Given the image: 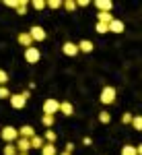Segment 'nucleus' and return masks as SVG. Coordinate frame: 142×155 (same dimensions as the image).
Listing matches in <instances>:
<instances>
[{
	"mask_svg": "<svg viewBox=\"0 0 142 155\" xmlns=\"http://www.w3.org/2000/svg\"><path fill=\"white\" fill-rule=\"evenodd\" d=\"M115 95H118L115 87L107 85V87H103V89H101V95H99V99H101V104H103V106H111V104L115 101Z\"/></svg>",
	"mask_w": 142,
	"mask_h": 155,
	"instance_id": "obj_1",
	"label": "nucleus"
},
{
	"mask_svg": "<svg viewBox=\"0 0 142 155\" xmlns=\"http://www.w3.org/2000/svg\"><path fill=\"white\" fill-rule=\"evenodd\" d=\"M11 106L14 107V110H21V107H25V104H27V99H29V91H23V93H11Z\"/></svg>",
	"mask_w": 142,
	"mask_h": 155,
	"instance_id": "obj_2",
	"label": "nucleus"
},
{
	"mask_svg": "<svg viewBox=\"0 0 142 155\" xmlns=\"http://www.w3.org/2000/svg\"><path fill=\"white\" fill-rule=\"evenodd\" d=\"M0 137H2L6 143H14V141L19 139V130H17L14 126H4V128L0 130Z\"/></svg>",
	"mask_w": 142,
	"mask_h": 155,
	"instance_id": "obj_3",
	"label": "nucleus"
},
{
	"mask_svg": "<svg viewBox=\"0 0 142 155\" xmlns=\"http://www.w3.org/2000/svg\"><path fill=\"white\" fill-rule=\"evenodd\" d=\"M39 58H41V52H39V48H37V46H31V48L25 50V60H27L29 64H37V62H39Z\"/></svg>",
	"mask_w": 142,
	"mask_h": 155,
	"instance_id": "obj_4",
	"label": "nucleus"
},
{
	"mask_svg": "<svg viewBox=\"0 0 142 155\" xmlns=\"http://www.w3.org/2000/svg\"><path fill=\"white\" fill-rule=\"evenodd\" d=\"M58 110H60V101H58V99L49 97V99H46V101H43V114H47V116H54Z\"/></svg>",
	"mask_w": 142,
	"mask_h": 155,
	"instance_id": "obj_5",
	"label": "nucleus"
},
{
	"mask_svg": "<svg viewBox=\"0 0 142 155\" xmlns=\"http://www.w3.org/2000/svg\"><path fill=\"white\" fill-rule=\"evenodd\" d=\"M27 33L31 35V39H33V44H35V41H43V39L47 37V33L43 31V27H39V25H33V27H31V29H29Z\"/></svg>",
	"mask_w": 142,
	"mask_h": 155,
	"instance_id": "obj_6",
	"label": "nucleus"
},
{
	"mask_svg": "<svg viewBox=\"0 0 142 155\" xmlns=\"http://www.w3.org/2000/svg\"><path fill=\"white\" fill-rule=\"evenodd\" d=\"M14 147H17V153H29V151H31L29 139H21V137L14 141Z\"/></svg>",
	"mask_w": 142,
	"mask_h": 155,
	"instance_id": "obj_7",
	"label": "nucleus"
},
{
	"mask_svg": "<svg viewBox=\"0 0 142 155\" xmlns=\"http://www.w3.org/2000/svg\"><path fill=\"white\" fill-rule=\"evenodd\" d=\"M95 6L99 8V12H111L113 2H111V0H97V2H95Z\"/></svg>",
	"mask_w": 142,
	"mask_h": 155,
	"instance_id": "obj_8",
	"label": "nucleus"
},
{
	"mask_svg": "<svg viewBox=\"0 0 142 155\" xmlns=\"http://www.w3.org/2000/svg\"><path fill=\"white\" fill-rule=\"evenodd\" d=\"M17 41H19L21 46H25V50L33 46V39H31V35H29L27 31H23V33H19V37H17Z\"/></svg>",
	"mask_w": 142,
	"mask_h": 155,
	"instance_id": "obj_9",
	"label": "nucleus"
},
{
	"mask_svg": "<svg viewBox=\"0 0 142 155\" xmlns=\"http://www.w3.org/2000/svg\"><path fill=\"white\" fill-rule=\"evenodd\" d=\"M62 52H64L66 56H76V54H78V46L72 44V41H66V44L62 46Z\"/></svg>",
	"mask_w": 142,
	"mask_h": 155,
	"instance_id": "obj_10",
	"label": "nucleus"
},
{
	"mask_svg": "<svg viewBox=\"0 0 142 155\" xmlns=\"http://www.w3.org/2000/svg\"><path fill=\"white\" fill-rule=\"evenodd\" d=\"M107 29H109L111 33H121V31H124V21H119V19H113L111 23L107 25Z\"/></svg>",
	"mask_w": 142,
	"mask_h": 155,
	"instance_id": "obj_11",
	"label": "nucleus"
},
{
	"mask_svg": "<svg viewBox=\"0 0 142 155\" xmlns=\"http://www.w3.org/2000/svg\"><path fill=\"white\" fill-rule=\"evenodd\" d=\"M19 130V137L21 139H31L33 134H35V130H33V126H29V124H25V126H21V128H17Z\"/></svg>",
	"mask_w": 142,
	"mask_h": 155,
	"instance_id": "obj_12",
	"label": "nucleus"
},
{
	"mask_svg": "<svg viewBox=\"0 0 142 155\" xmlns=\"http://www.w3.org/2000/svg\"><path fill=\"white\" fill-rule=\"evenodd\" d=\"M39 151H41V155H58V149L54 143H43V147Z\"/></svg>",
	"mask_w": 142,
	"mask_h": 155,
	"instance_id": "obj_13",
	"label": "nucleus"
},
{
	"mask_svg": "<svg viewBox=\"0 0 142 155\" xmlns=\"http://www.w3.org/2000/svg\"><path fill=\"white\" fill-rule=\"evenodd\" d=\"M76 46H78V52H84V54H91V52H93V41H89V39H83V41H80V44H76Z\"/></svg>",
	"mask_w": 142,
	"mask_h": 155,
	"instance_id": "obj_14",
	"label": "nucleus"
},
{
	"mask_svg": "<svg viewBox=\"0 0 142 155\" xmlns=\"http://www.w3.org/2000/svg\"><path fill=\"white\" fill-rule=\"evenodd\" d=\"M58 112H62L64 116H72V114H74V106H72L70 101H62V104H60V110H58Z\"/></svg>",
	"mask_w": 142,
	"mask_h": 155,
	"instance_id": "obj_15",
	"label": "nucleus"
},
{
	"mask_svg": "<svg viewBox=\"0 0 142 155\" xmlns=\"http://www.w3.org/2000/svg\"><path fill=\"white\" fill-rule=\"evenodd\" d=\"M111 21H113V15H111V12H97V23L109 25Z\"/></svg>",
	"mask_w": 142,
	"mask_h": 155,
	"instance_id": "obj_16",
	"label": "nucleus"
},
{
	"mask_svg": "<svg viewBox=\"0 0 142 155\" xmlns=\"http://www.w3.org/2000/svg\"><path fill=\"white\" fill-rule=\"evenodd\" d=\"M29 145H31V149H41V147H43V139H41L39 134H33V137L29 139Z\"/></svg>",
	"mask_w": 142,
	"mask_h": 155,
	"instance_id": "obj_17",
	"label": "nucleus"
},
{
	"mask_svg": "<svg viewBox=\"0 0 142 155\" xmlns=\"http://www.w3.org/2000/svg\"><path fill=\"white\" fill-rule=\"evenodd\" d=\"M27 6H29V2L27 0H17V15H27Z\"/></svg>",
	"mask_w": 142,
	"mask_h": 155,
	"instance_id": "obj_18",
	"label": "nucleus"
},
{
	"mask_svg": "<svg viewBox=\"0 0 142 155\" xmlns=\"http://www.w3.org/2000/svg\"><path fill=\"white\" fill-rule=\"evenodd\" d=\"M2 153H4V155H17V147H14V143H6Z\"/></svg>",
	"mask_w": 142,
	"mask_h": 155,
	"instance_id": "obj_19",
	"label": "nucleus"
},
{
	"mask_svg": "<svg viewBox=\"0 0 142 155\" xmlns=\"http://www.w3.org/2000/svg\"><path fill=\"white\" fill-rule=\"evenodd\" d=\"M99 122L101 124H109L111 122V114L109 112H99Z\"/></svg>",
	"mask_w": 142,
	"mask_h": 155,
	"instance_id": "obj_20",
	"label": "nucleus"
},
{
	"mask_svg": "<svg viewBox=\"0 0 142 155\" xmlns=\"http://www.w3.org/2000/svg\"><path fill=\"white\" fill-rule=\"evenodd\" d=\"M130 124H132V128H134V130H142V118H140V116H134Z\"/></svg>",
	"mask_w": 142,
	"mask_h": 155,
	"instance_id": "obj_21",
	"label": "nucleus"
},
{
	"mask_svg": "<svg viewBox=\"0 0 142 155\" xmlns=\"http://www.w3.org/2000/svg\"><path fill=\"white\" fill-rule=\"evenodd\" d=\"M121 155H138V153H136V147H134V145H124Z\"/></svg>",
	"mask_w": 142,
	"mask_h": 155,
	"instance_id": "obj_22",
	"label": "nucleus"
},
{
	"mask_svg": "<svg viewBox=\"0 0 142 155\" xmlns=\"http://www.w3.org/2000/svg\"><path fill=\"white\" fill-rule=\"evenodd\" d=\"M41 124H43V126H47V128H49V126H54V116L43 114V116H41Z\"/></svg>",
	"mask_w": 142,
	"mask_h": 155,
	"instance_id": "obj_23",
	"label": "nucleus"
},
{
	"mask_svg": "<svg viewBox=\"0 0 142 155\" xmlns=\"http://www.w3.org/2000/svg\"><path fill=\"white\" fill-rule=\"evenodd\" d=\"M6 83H8V74H6V71L0 68V87H6Z\"/></svg>",
	"mask_w": 142,
	"mask_h": 155,
	"instance_id": "obj_24",
	"label": "nucleus"
},
{
	"mask_svg": "<svg viewBox=\"0 0 142 155\" xmlns=\"http://www.w3.org/2000/svg\"><path fill=\"white\" fill-rule=\"evenodd\" d=\"M95 31H97V33H107L109 29H107V25H103V23H97V25H95Z\"/></svg>",
	"mask_w": 142,
	"mask_h": 155,
	"instance_id": "obj_25",
	"label": "nucleus"
},
{
	"mask_svg": "<svg viewBox=\"0 0 142 155\" xmlns=\"http://www.w3.org/2000/svg\"><path fill=\"white\" fill-rule=\"evenodd\" d=\"M132 118H134V116H132L130 112H124V114H121V122H124V124H130Z\"/></svg>",
	"mask_w": 142,
	"mask_h": 155,
	"instance_id": "obj_26",
	"label": "nucleus"
},
{
	"mask_svg": "<svg viewBox=\"0 0 142 155\" xmlns=\"http://www.w3.org/2000/svg\"><path fill=\"white\" fill-rule=\"evenodd\" d=\"M46 141L47 143H54V141H56V132L54 130H46Z\"/></svg>",
	"mask_w": 142,
	"mask_h": 155,
	"instance_id": "obj_27",
	"label": "nucleus"
},
{
	"mask_svg": "<svg viewBox=\"0 0 142 155\" xmlns=\"http://www.w3.org/2000/svg\"><path fill=\"white\" fill-rule=\"evenodd\" d=\"M33 8H35V11H43V8H46V2H43V0H35V2H33Z\"/></svg>",
	"mask_w": 142,
	"mask_h": 155,
	"instance_id": "obj_28",
	"label": "nucleus"
},
{
	"mask_svg": "<svg viewBox=\"0 0 142 155\" xmlns=\"http://www.w3.org/2000/svg\"><path fill=\"white\" fill-rule=\"evenodd\" d=\"M11 97V91L6 87H0V99H8Z\"/></svg>",
	"mask_w": 142,
	"mask_h": 155,
	"instance_id": "obj_29",
	"label": "nucleus"
},
{
	"mask_svg": "<svg viewBox=\"0 0 142 155\" xmlns=\"http://www.w3.org/2000/svg\"><path fill=\"white\" fill-rule=\"evenodd\" d=\"M46 6H49V8H60L62 2H58V0H49V2H46Z\"/></svg>",
	"mask_w": 142,
	"mask_h": 155,
	"instance_id": "obj_30",
	"label": "nucleus"
},
{
	"mask_svg": "<svg viewBox=\"0 0 142 155\" xmlns=\"http://www.w3.org/2000/svg\"><path fill=\"white\" fill-rule=\"evenodd\" d=\"M64 8H66V11H74V8H76V2H72V0H68V2H64Z\"/></svg>",
	"mask_w": 142,
	"mask_h": 155,
	"instance_id": "obj_31",
	"label": "nucleus"
},
{
	"mask_svg": "<svg viewBox=\"0 0 142 155\" xmlns=\"http://www.w3.org/2000/svg\"><path fill=\"white\" fill-rule=\"evenodd\" d=\"M4 4H6L8 8H17V0H4Z\"/></svg>",
	"mask_w": 142,
	"mask_h": 155,
	"instance_id": "obj_32",
	"label": "nucleus"
},
{
	"mask_svg": "<svg viewBox=\"0 0 142 155\" xmlns=\"http://www.w3.org/2000/svg\"><path fill=\"white\" fill-rule=\"evenodd\" d=\"M64 151H68V153H72L74 151V143H66V149Z\"/></svg>",
	"mask_w": 142,
	"mask_h": 155,
	"instance_id": "obj_33",
	"label": "nucleus"
},
{
	"mask_svg": "<svg viewBox=\"0 0 142 155\" xmlns=\"http://www.w3.org/2000/svg\"><path fill=\"white\" fill-rule=\"evenodd\" d=\"M60 155H70V153H68V151H62V153H60Z\"/></svg>",
	"mask_w": 142,
	"mask_h": 155,
	"instance_id": "obj_34",
	"label": "nucleus"
},
{
	"mask_svg": "<svg viewBox=\"0 0 142 155\" xmlns=\"http://www.w3.org/2000/svg\"><path fill=\"white\" fill-rule=\"evenodd\" d=\"M17 155H29V153H17Z\"/></svg>",
	"mask_w": 142,
	"mask_h": 155,
	"instance_id": "obj_35",
	"label": "nucleus"
}]
</instances>
